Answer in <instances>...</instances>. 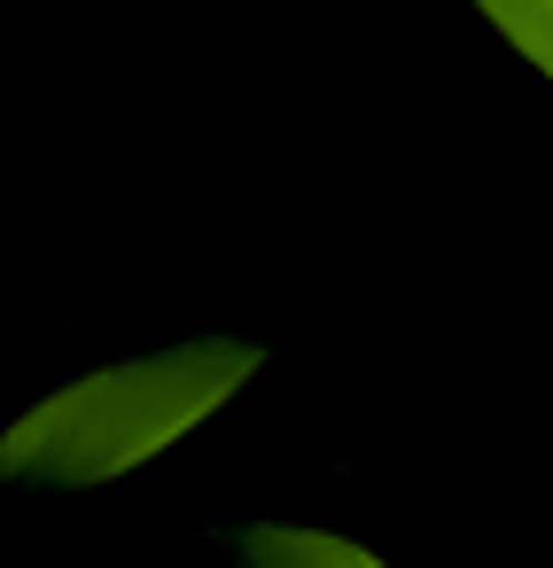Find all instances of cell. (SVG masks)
<instances>
[{"label":"cell","mask_w":553,"mask_h":568,"mask_svg":"<svg viewBox=\"0 0 553 568\" xmlns=\"http://www.w3.org/2000/svg\"><path fill=\"white\" fill-rule=\"evenodd\" d=\"M250 366H258V351H242V343H195L172 358L110 366L79 389L48 397L40 413H24L0 467L40 475V483H102V475L149 459L157 444H172L188 420H203Z\"/></svg>","instance_id":"1"},{"label":"cell","mask_w":553,"mask_h":568,"mask_svg":"<svg viewBox=\"0 0 553 568\" xmlns=\"http://www.w3.org/2000/svg\"><path fill=\"white\" fill-rule=\"evenodd\" d=\"M250 568H382V560L320 529H250Z\"/></svg>","instance_id":"2"},{"label":"cell","mask_w":553,"mask_h":568,"mask_svg":"<svg viewBox=\"0 0 553 568\" xmlns=\"http://www.w3.org/2000/svg\"><path fill=\"white\" fill-rule=\"evenodd\" d=\"M483 9L530 48V63H545L553 71V0H483Z\"/></svg>","instance_id":"3"}]
</instances>
